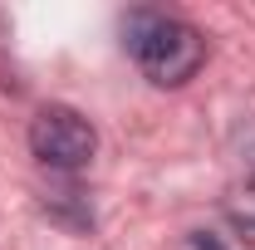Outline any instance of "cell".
Wrapping results in <instances>:
<instances>
[{
    "label": "cell",
    "mask_w": 255,
    "mask_h": 250,
    "mask_svg": "<svg viewBox=\"0 0 255 250\" xmlns=\"http://www.w3.org/2000/svg\"><path fill=\"white\" fill-rule=\"evenodd\" d=\"M123 44L128 54L137 59V69L162 84V89H177L187 84L191 74L206 59V39L191 30L187 20H172V15H152V10H132L123 25Z\"/></svg>",
    "instance_id": "obj_1"
},
{
    "label": "cell",
    "mask_w": 255,
    "mask_h": 250,
    "mask_svg": "<svg viewBox=\"0 0 255 250\" xmlns=\"http://www.w3.org/2000/svg\"><path fill=\"white\" fill-rule=\"evenodd\" d=\"M98 147V132L89 118H79L74 108H44L34 113L30 123V152L44 162V167H59V172H74L84 167Z\"/></svg>",
    "instance_id": "obj_2"
},
{
    "label": "cell",
    "mask_w": 255,
    "mask_h": 250,
    "mask_svg": "<svg viewBox=\"0 0 255 250\" xmlns=\"http://www.w3.org/2000/svg\"><path fill=\"white\" fill-rule=\"evenodd\" d=\"M241 137V167H246V182H255V123L236 132Z\"/></svg>",
    "instance_id": "obj_3"
},
{
    "label": "cell",
    "mask_w": 255,
    "mask_h": 250,
    "mask_svg": "<svg viewBox=\"0 0 255 250\" xmlns=\"http://www.w3.org/2000/svg\"><path fill=\"white\" fill-rule=\"evenodd\" d=\"M191 250H226V246H221V236H206V231H196V236H191Z\"/></svg>",
    "instance_id": "obj_4"
}]
</instances>
